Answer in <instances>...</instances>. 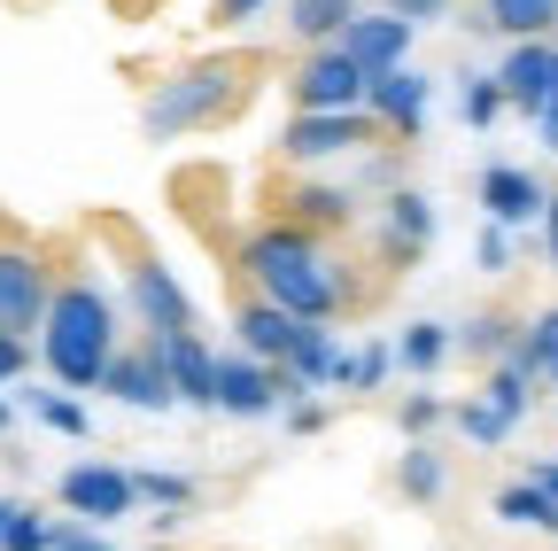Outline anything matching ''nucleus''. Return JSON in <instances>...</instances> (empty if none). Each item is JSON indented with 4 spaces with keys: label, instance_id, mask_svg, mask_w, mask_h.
<instances>
[{
    "label": "nucleus",
    "instance_id": "1",
    "mask_svg": "<svg viewBox=\"0 0 558 551\" xmlns=\"http://www.w3.org/2000/svg\"><path fill=\"white\" fill-rule=\"evenodd\" d=\"M241 272L256 280L264 303H279V311L303 319V326H333L341 311H357V280H349V264L333 256V241L295 233V226H279V218L241 241Z\"/></svg>",
    "mask_w": 558,
    "mask_h": 551
},
{
    "label": "nucleus",
    "instance_id": "2",
    "mask_svg": "<svg viewBox=\"0 0 558 551\" xmlns=\"http://www.w3.org/2000/svg\"><path fill=\"white\" fill-rule=\"evenodd\" d=\"M124 350V326H117V303L94 272H62L54 296H47V319H39V366L54 388H101L109 358Z\"/></svg>",
    "mask_w": 558,
    "mask_h": 551
},
{
    "label": "nucleus",
    "instance_id": "3",
    "mask_svg": "<svg viewBox=\"0 0 558 551\" xmlns=\"http://www.w3.org/2000/svg\"><path fill=\"white\" fill-rule=\"evenodd\" d=\"M248 55H209V62H186L179 79H163L148 94V132L156 141H186V132H209L226 124L241 101H248Z\"/></svg>",
    "mask_w": 558,
    "mask_h": 551
},
{
    "label": "nucleus",
    "instance_id": "4",
    "mask_svg": "<svg viewBox=\"0 0 558 551\" xmlns=\"http://www.w3.org/2000/svg\"><path fill=\"white\" fill-rule=\"evenodd\" d=\"M47 296H54V264L39 241L24 233H0V334L32 342L39 319H47Z\"/></svg>",
    "mask_w": 558,
    "mask_h": 551
},
{
    "label": "nucleus",
    "instance_id": "5",
    "mask_svg": "<svg viewBox=\"0 0 558 551\" xmlns=\"http://www.w3.org/2000/svg\"><path fill=\"white\" fill-rule=\"evenodd\" d=\"M124 303H132V326L140 342H163V334H194V296L179 288V272L148 249L124 256Z\"/></svg>",
    "mask_w": 558,
    "mask_h": 551
},
{
    "label": "nucleus",
    "instance_id": "6",
    "mask_svg": "<svg viewBox=\"0 0 558 551\" xmlns=\"http://www.w3.org/2000/svg\"><path fill=\"white\" fill-rule=\"evenodd\" d=\"M365 141H380V124L365 117V109H295L288 117V132H279V156H288L295 171H311V164H333V156H357Z\"/></svg>",
    "mask_w": 558,
    "mask_h": 551
},
{
    "label": "nucleus",
    "instance_id": "7",
    "mask_svg": "<svg viewBox=\"0 0 558 551\" xmlns=\"http://www.w3.org/2000/svg\"><path fill=\"white\" fill-rule=\"evenodd\" d=\"M54 505L86 528H117V520H132V474L109 458H78L54 474Z\"/></svg>",
    "mask_w": 558,
    "mask_h": 551
},
{
    "label": "nucleus",
    "instance_id": "8",
    "mask_svg": "<svg viewBox=\"0 0 558 551\" xmlns=\"http://www.w3.org/2000/svg\"><path fill=\"white\" fill-rule=\"evenodd\" d=\"M271 218H279V226H295V233L333 241V233L357 226V194L333 187V179H318V171H295V179H279V187H271Z\"/></svg>",
    "mask_w": 558,
    "mask_h": 551
},
{
    "label": "nucleus",
    "instance_id": "9",
    "mask_svg": "<svg viewBox=\"0 0 558 551\" xmlns=\"http://www.w3.org/2000/svg\"><path fill=\"white\" fill-rule=\"evenodd\" d=\"M365 71H357V62H349L341 47H311L303 62H295V79H288V94H295V109H365Z\"/></svg>",
    "mask_w": 558,
    "mask_h": 551
},
{
    "label": "nucleus",
    "instance_id": "10",
    "mask_svg": "<svg viewBox=\"0 0 558 551\" xmlns=\"http://www.w3.org/2000/svg\"><path fill=\"white\" fill-rule=\"evenodd\" d=\"M427 101H435V79L411 71V62H396V71H380L365 86V117L380 132H396V141H418V132H427Z\"/></svg>",
    "mask_w": 558,
    "mask_h": 551
},
{
    "label": "nucleus",
    "instance_id": "11",
    "mask_svg": "<svg viewBox=\"0 0 558 551\" xmlns=\"http://www.w3.org/2000/svg\"><path fill=\"white\" fill-rule=\"evenodd\" d=\"M427 241H435V202L418 187H388V202H380V264L411 272L427 256Z\"/></svg>",
    "mask_w": 558,
    "mask_h": 551
},
{
    "label": "nucleus",
    "instance_id": "12",
    "mask_svg": "<svg viewBox=\"0 0 558 551\" xmlns=\"http://www.w3.org/2000/svg\"><path fill=\"white\" fill-rule=\"evenodd\" d=\"M411 39H418V32H411L396 9H357V16H349V32H341L333 47L357 62L365 79H380V71H396V62H411Z\"/></svg>",
    "mask_w": 558,
    "mask_h": 551
},
{
    "label": "nucleus",
    "instance_id": "13",
    "mask_svg": "<svg viewBox=\"0 0 558 551\" xmlns=\"http://www.w3.org/2000/svg\"><path fill=\"white\" fill-rule=\"evenodd\" d=\"M550 71H558V39H512L505 62H497L488 79L505 86V109L543 117V101H550Z\"/></svg>",
    "mask_w": 558,
    "mask_h": 551
},
{
    "label": "nucleus",
    "instance_id": "14",
    "mask_svg": "<svg viewBox=\"0 0 558 551\" xmlns=\"http://www.w3.org/2000/svg\"><path fill=\"white\" fill-rule=\"evenodd\" d=\"M295 388L279 366H256V358H218V411L226 420H264V411H279Z\"/></svg>",
    "mask_w": 558,
    "mask_h": 551
},
{
    "label": "nucleus",
    "instance_id": "15",
    "mask_svg": "<svg viewBox=\"0 0 558 551\" xmlns=\"http://www.w3.org/2000/svg\"><path fill=\"white\" fill-rule=\"evenodd\" d=\"M156 358H163V381H171L179 404L218 411V350L202 342V326H194V334H163V342H156Z\"/></svg>",
    "mask_w": 558,
    "mask_h": 551
},
{
    "label": "nucleus",
    "instance_id": "16",
    "mask_svg": "<svg viewBox=\"0 0 558 551\" xmlns=\"http://www.w3.org/2000/svg\"><path fill=\"white\" fill-rule=\"evenodd\" d=\"M543 202H550V187L527 171V164H488L481 171V211H488V226H535L543 218Z\"/></svg>",
    "mask_w": 558,
    "mask_h": 551
},
{
    "label": "nucleus",
    "instance_id": "17",
    "mask_svg": "<svg viewBox=\"0 0 558 551\" xmlns=\"http://www.w3.org/2000/svg\"><path fill=\"white\" fill-rule=\"evenodd\" d=\"M101 388H109L117 404H132V411H171V404H179V396H171V381H163L156 342H132V350H117V358H109V373H101Z\"/></svg>",
    "mask_w": 558,
    "mask_h": 551
},
{
    "label": "nucleus",
    "instance_id": "18",
    "mask_svg": "<svg viewBox=\"0 0 558 551\" xmlns=\"http://www.w3.org/2000/svg\"><path fill=\"white\" fill-rule=\"evenodd\" d=\"M233 334H241V358H256V366H279L295 350V334H303V319H288L279 303H264V296H248L241 303V319H233Z\"/></svg>",
    "mask_w": 558,
    "mask_h": 551
},
{
    "label": "nucleus",
    "instance_id": "19",
    "mask_svg": "<svg viewBox=\"0 0 558 551\" xmlns=\"http://www.w3.org/2000/svg\"><path fill=\"white\" fill-rule=\"evenodd\" d=\"M341 358H349V350L333 342V326H303V334H295V350L279 358V373H288L295 396H311L318 381H341Z\"/></svg>",
    "mask_w": 558,
    "mask_h": 551
},
{
    "label": "nucleus",
    "instance_id": "20",
    "mask_svg": "<svg viewBox=\"0 0 558 551\" xmlns=\"http://www.w3.org/2000/svg\"><path fill=\"white\" fill-rule=\"evenodd\" d=\"M450 358H458V350H450V326H442V319H411V326L396 334V373H411V381H435Z\"/></svg>",
    "mask_w": 558,
    "mask_h": 551
},
{
    "label": "nucleus",
    "instance_id": "21",
    "mask_svg": "<svg viewBox=\"0 0 558 551\" xmlns=\"http://www.w3.org/2000/svg\"><path fill=\"white\" fill-rule=\"evenodd\" d=\"M512 342H520V319H505V311H473V319L450 334V350H465V358H481V366H505Z\"/></svg>",
    "mask_w": 558,
    "mask_h": 551
},
{
    "label": "nucleus",
    "instance_id": "22",
    "mask_svg": "<svg viewBox=\"0 0 558 551\" xmlns=\"http://www.w3.org/2000/svg\"><path fill=\"white\" fill-rule=\"evenodd\" d=\"M396 490H403L411 505H442V490H450L442 451H435V443H403V458H396Z\"/></svg>",
    "mask_w": 558,
    "mask_h": 551
},
{
    "label": "nucleus",
    "instance_id": "23",
    "mask_svg": "<svg viewBox=\"0 0 558 551\" xmlns=\"http://www.w3.org/2000/svg\"><path fill=\"white\" fill-rule=\"evenodd\" d=\"M481 24L505 39H550L558 32V0H481Z\"/></svg>",
    "mask_w": 558,
    "mask_h": 551
},
{
    "label": "nucleus",
    "instance_id": "24",
    "mask_svg": "<svg viewBox=\"0 0 558 551\" xmlns=\"http://www.w3.org/2000/svg\"><path fill=\"white\" fill-rule=\"evenodd\" d=\"M349 0H288V32L303 39V47H333L341 32H349Z\"/></svg>",
    "mask_w": 558,
    "mask_h": 551
},
{
    "label": "nucleus",
    "instance_id": "25",
    "mask_svg": "<svg viewBox=\"0 0 558 551\" xmlns=\"http://www.w3.org/2000/svg\"><path fill=\"white\" fill-rule=\"evenodd\" d=\"M24 411H32L39 428L70 435V443H86V435H94V420H86V404L70 396V388H24Z\"/></svg>",
    "mask_w": 558,
    "mask_h": 551
},
{
    "label": "nucleus",
    "instance_id": "26",
    "mask_svg": "<svg viewBox=\"0 0 558 551\" xmlns=\"http://www.w3.org/2000/svg\"><path fill=\"white\" fill-rule=\"evenodd\" d=\"M481 404L497 411V420L520 428V420H527V404H535V381H527L520 366H488V373H481Z\"/></svg>",
    "mask_w": 558,
    "mask_h": 551
},
{
    "label": "nucleus",
    "instance_id": "27",
    "mask_svg": "<svg viewBox=\"0 0 558 551\" xmlns=\"http://www.w3.org/2000/svg\"><path fill=\"white\" fill-rule=\"evenodd\" d=\"M132 474V505H156V513H186L194 505V481L163 474V466H124Z\"/></svg>",
    "mask_w": 558,
    "mask_h": 551
},
{
    "label": "nucleus",
    "instance_id": "28",
    "mask_svg": "<svg viewBox=\"0 0 558 551\" xmlns=\"http://www.w3.org/2000/svg\"><path fill=\"white\" fill-rule=\"evenodd\" d=\"M550 358H558V311H535V319L520 326V342H512V358H505V366H520L527 381H543Z\"/></svg>",
    "mask_w": 558,
    "mask_h": 551
},
{
    "label": "nucleus",
    "instance_id": "29",
    "mask_svg": "<svg viewBox=\"0 0 558 551\" xmlns=\"http://www.w3.org/2000/svg\"><path fill=\"white\" fill-rule=\"evenodd\" d=\"M388 373H396V342H380V334H373L365 350H349V358H341V381H333V388H357V396H373Z\"/></svg>",
    "mask_w": 558,
    "mask_h": 551
},
{
    "label": "nucleus",
    "instance_id": "30",
    "mask_svg": "<svg viewBox=\"0 0 558 551\" xmlns=\"http://www.w3.org/2000/svg\"><path fill=\"white\" fill-rule=\"evenodd\" d=\"M458 117L473 124V132H488L505 117V86L488 79V71H458Z\"/></svg>",
    "mask_w": 558,
    "mask_h": 551
},
{
    "label": "nucleus",
    "instance_id": "31",
    "mask_svg": "<svg viewBox=\"0 0 558 551\" xmlns=\"http://www.w3.org/2000/svg\"><path fill=\"white\" fill-rule=\"evenodd\" d=\"M450 420H458V435L465 443H481V451H505L512 443V420H497L481 396H465V404H450Z\"/></svg>",
    "mask_w": 558,
    "mask_h": 551
},
{
    "label": "nucleus",
    "instance_id": "32",
    "mask_svg": "<svg viewBox=\"0 0 558 551\" xmlns=\"http://www.w3.org/2000/svg\"><path fill=\"white\" fill-rule=\"evenodd\" d=\"M442 420H450V404H442L435 388H411V396L396 404V428H403V443H427Z\"/></svg>",
    "mask_w": 558,
    "mask_h": 551
},
{
    "label": "nucleus",
    "instance_id": "33",
    "mask_svg": "<svg viewBox=\"0 0 558 551\" xmlns=\"http://www.w3.org/2000/svg\"><path fill=\"white\" fill-rule=\"evenodd\" d=\"M47 551H117V536L109 528H86V520H47Z\"/></svg>",
    "mask_w": 558,
    "mask_h": 551
},
{
    "label": "nucleus",
    "instance_id": "34",
    "mask_svg": "<svg viewBox=\"0 0 558 551\" xmlns=\"http://www.w3.org/2000/svg\"><path fill=\"white\" fill-rule=\"evenodd\" d=\"M473 264H481V272H512V264H520V241H512L505 226H481V241H473Z\"/></svg>",
    "mask_w": 558,
    "mask_h": 551
},
{
    "label": "nucleus",
    "instance_id": "35",
    "mask_svg": "<svg viewBox=\"0 0 558 551\" xmlns=\"http://www.w3.org/2000/svg\"><path fill=\"white\" fill-rule=\"evenodd\" d=\"M0 551H47V513H32V505H16V520L0 528Z\"/></svg>",
    "mask_w": 558,
    "mask_h": 551
},
{
    "label": "nucleus",
    "instance_id": "36",
    "mask_svg": "<svg viewBox=\"0 0 558 551\" xmlns=\"http://www.w3.org/2000/svg\"><path fill=\"white\" fill-rule=\"evenodd\" d=\"M288 428H295V435H326V428H333V411H326L318 396H288Z\"/></svg>",
    "mask_w": 558,
    "mask_h": 551
},
{
    "label": "nucleus",
    "instance_id": "37",
    "mask_svg": "<svg viewBox=\"0 0 558 551\" xmlns=\"http://www.w3.org/2000/svg\"><path fill=\"white\" fill-rule=\"evenodd\" d=\"M24 366H32V342L0 334V388H16V381H24Z\"/></svg>",
    "mask_w": 558,
    "mask_h": 551
},
{
    "label": "nucleus",
    "instance_id": "38",
    "mask_svg": "<svg viewBox=\"0 0 558 551\" xmlns=\"http://www.w3.org/2000/svg\"><path fill=\"white\" fill-rule=\"evenodd\" d=\"M388 9L418 32V24H442V16H450V0H388Z\"/></svg>",
    "mask_w": 558,
    "mask_h": 551
},
{
    "label": "nucleus",
    "instance_id": "39",
    "mask_svg": "<svg viewBox=\"0 0 558 551\" xmlns=\"http://www.w3.org/2000/svg\"><path fill=\"white\" fill-rule=\"evenodd\" d=\"M271 0H218V9H209V24H248V16H264Z\"/></svg>",
    "mask_w": 558,
    "mask_h": 551
},
{
    "label": "nucleus",
    "instance_id": "40",
    "mask_svg": "<svg viewBox=\"0 0 558 551\" xmlns=\"http://www.w3.org/2000/svg\"><path fill=\"white\" fill-rule=\"evenodd\" d=\"M535 124H543V148L558 156V71H550V101H543V117H535Z\"/></svg>",
    "mask_w": 558,
    "mask_h": 551
},
{
    "label": "nucleus",
    "instance_id": "41",
    "mask_svg": "<svg viewBox=\"0 0 558 551\" xmlns=\"http://www.w3.org/2000/svg\"><path fill=\"white\" fill-rule=\"evenodd\" d=\"M527 481H535V490H543V498H550V505H558V458H543V466H535V474H527Z\"/></svg>",
    "mask_w": 558,
    "mask_h": 551
},
{
    "label": "nucleus",
    "instance_id": "42",
    "mask_svg": "<svg viewBox=\"0 0 558 551\" xmlns=\"http://www.w3.org/2000/svg\"><path fill=\"white\" fill-rule=\"evenodd\" d=\"M543 249H550V264H558V194L543 202Z\"/></svg>",
    "mask_w": 558,
    "mask_h": 551
},
{
    "label": "nucleus",
    "instance_id": "43",
    "mask_svg": "<svg viewBox=\"0 0 558 551\" xmlns=\"http://www.w3.org/2000/svg\"><path fill=\"white\" fill-rule=\"evenodd\" d=\"M9 428H16V404H9V396H0V435H9Z\"/></svg>",
    "mask_w": 558,
    "mask_h": 551
},
{
    "label": "nucleus",
    "instance_id": "44",
    "mask_svg": "<svg viewBox=\"0 0 558 551\" xmlns=\"http://www.w3.org/2000/svg\"><path fill=\"white\" fill-rule=\"evenodd\" d=\"M9 520H16V498H0V528H9Z\"/></svg>",
    "mask_w": 558,
    "mask_h": 551
},
{
    "label": "nucleus",
    "instance_id": "45",
    "mask_svg": "<svg viewBox=\"0 0 558 551\" xmlns=\"http://www.w3.org/2000/svg\"><path fill=\"white\" fill-rule=\"evenodd\" d=\"M543 381H550V388H558V358H550V366H543Z\"/></svg>",
    "mask_w": 558,
    "mask_h": 551
},
{
    "label": "nucleus",
    "instance_id": "46",
    "mask_svg": "<svg viewBox=\"0 0 558 551\" xmlns=\"http://www.w3.org/2000/svg\"><path fill=\"white\" fill-rule=\"evenodd\" d=\"M349 9H388V0H349Z\"/></svg>",
    "mask_w": 558,
    "mask_h": 551
}]
</instances>
